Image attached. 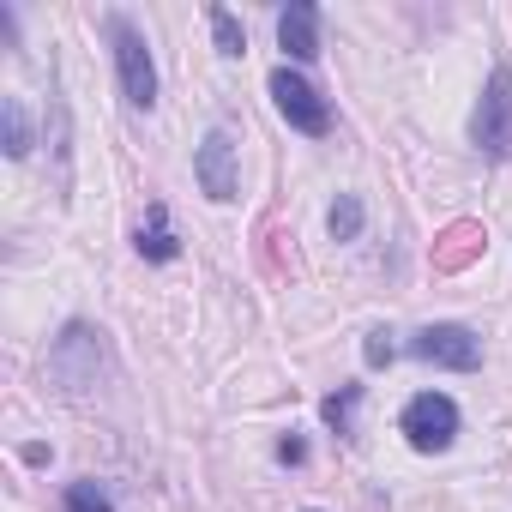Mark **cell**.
<instances>
[{"mask_svg":"<svg viewBox=\"0 0 512 512\" xmlns=\"http://www.w3.org/2000/svg\"><path fill=\"white\" fill-rule=\"evenodd\" d=\"M332 241H356L362 235V199L356 193H338V205H332Z\"/></svg>","mask_w":512,"mask_h":512,"instance_id":"obj_12","label":"cell"},{"mask_svg":"<svg viewBox=\"0 0 512 512\" xmlns=\"http://www.w3.org/2000/svg\"><path fill=\"white\" fill-rule=\"evenodd\" d=\"M97 368H103V332L85 326V320H73L55 338V350H49V374L61 380V392H91L97 386Z\"/></svg>","mask_w":512,"mask_h":512,"instance_id":"obj_3","label":"cell"},{"mask_svg":"<svg viewBox=\"0 0 512 512\" xmlns=\"http://www.w3.org/2000/svg\"><path fill=\"white\" fill-rule=\"evenodd\" d=\"M61 506H67V512H115V500H109V494H103V482H91V476H85V482H73Z\"/></svg>","mask_w":512,"mask_h":512,"instance_id":"obj_14","label":"cell"},{"mask_svg":"<svg viewBox=\"0 0 512 512\" xmlns=\"http://www.w3.org/2000/svg\"><path fill=\"white\" fill-rule=\"evenodd\" d=\"M278 458H284V464H302V458H308V446H302V440H278Z\"/></svg>","mask_w":512,"mask_h":512,"instance_id":"obj_17","label":"cell"},{"mask_svg":"<svg viewBox=\"0 0 512 512\" xmlns=\"http://www.w3.org/2000/svg\"><path fill=\"white\" fill-rule=\"evenodd\" d=\"M476 247H482V229H476V223H452V229H446V247L434 253V260H440L446 272H458V266L470 260V253H476Z\"/></svg>","mask_w":512,"mask_h":512,"instance_id":"obj_11","label":"cell"},{"mask_svg":"<svg viewBox=\"0 0 512 512\" xmlns=\"http://www.w3.org/2000/svg\"><path fill=\"white\" fill-rule=\"evenodd\" d=\"M0 139H7V157L19 163V157H31V121H25V103L19 97H7V103H0Z\"/></svg>","mask_w":512,"mask_h":512,"instance_id":"obj_10","label":"cell"},{"mask_svg":"<svg viewBox=\"0 0 512 512\" xmlns=\"http://www.w3.org/2000/svg\"><path fill=\"white\" fill-rule=\"evenodd\" d=\"M139 253H145V260H157V266H169L175 253H181V241H175V229H169V211H163V205H151V211H145V223H139Z\"/></svg>","mask_w":512,"mask_h":512,"instance_id":"obj_9","label":"cell"},{"mask_svg":"<svg viewBox=\"0 0 512 512\" xmlns=\"http://www.w3.org/2000/svg\"><path fill=\"white\" fill-rule=\"evenodd\" d=\"M211 37H217V49H223V55H241V49H247V37H241L235 13H223V7H211Z\"/></svg>","mask_w":512,"mask_h":512,"instance_id":"obj_15","label":"cell"},{"mask_svg":"<svg viewBox=\"0 0 512 512\" xmlns=\"http://www.w3.org/2000/svg\"><path fill=\"white\" fill-rule=\"evenodd\" d=\"M362 356H368V368H392V356H398V344H392V332L380 326V332H368V344H362Z\"/></svg>","mask_w":512,"mask_h":512,"instance_id":"obj_16","label":"cell"},{"mask_svg":"<svg viewBox=\"0 0 512 512\" xmlns=\"http://www.w3.org/2000/svg\"><path fill=\"white\" fill-rule=\"evenodd\" d=\"M410 356H422V362H434V368H452V374H476V368H482V338H476L470 326L440 320V326H422V332L410 338Z\"/></svg>","mask_w":512,"mask_h":512,"instance_id":"obj_7","label":"cell"},{"mask_svg":"<svg viewBox=\"0 0 512 512\" xmlns=\"http://www.w3.org/2000/svg\"><path fill=\"white\" fill-rule=\"evenodd\" d=\"M278 43H284L290 61H314L320 55V13L302 7V0H296V7H284L278 13Z\"/></svg>","mask_w":512,"mask_h":512,"instance_id":"obj_8","label":"cell"},{"mask_svg":"<svg viewBox=\"0 0 512 512\" xmlns=\"http://www.w3.org/2000/svg\"><path fill=\"white\" fill-rule=\"evenodd\" d=\"M356 404H362V386L332 392V398H326V422H332L338 434H356Z\"/></svg>","mask_w":512,"mask_h":512,"instance_id":"obj_13","label":"cell"},{"mask_svg":"<svg viewBox=\"0 0 512 512\" xmlns=\"http://www.w3.org/2000/svg\"><path fill=\"white\" fill-rule=\"evenodd\" d=\"M193 181H199V193L217 199V205H229V199L241 193V151H235V139H229L223 127H211V133L199 139V151H193Z\"/></svg>","mask_w":512,"mask_h":512,"instance_id":"obj_5","label":"cell"},{"mask_svg":"<svg viewBox=\"0 0 512 512\" xmlns=\"http://www.w3.org/2000/svg\"><path fill=\"white\" fill-rule=\"evenodd\" d=\"M272 103H278V115H284L296 133H308V139L332 133V103H326V97H320L302 73L278 67V73H272Z\"/></svg>","mask_w":512,"mask_h":512,"instance_id":"obj_6","label":"cell"},{"mask_svg":"<svg viewBox=\"0 0 512 512\" xmlns=\"http://www.w3.org/2000/svg\"><path fill=\"white\" fill-rule=\"evenodd\" d=\"M103 31H109V49H115L121 97H127L133 109H151V103H157V61H151L145 31H139L133 19H121V13H109V19H103Z\"/></svg>","mask_w":512,"mask_h":512,"instance_id":"obj_1","label":"cell"},{"mask_svg":"<svg viewBox=\"0 0 512 512\" xmlns=\"http://www.w3.org/2000/svg\"><path fill=\"white\" fill-rule=\"evenodd\" d=\"M398 428H404V440H410L416 452H446V446L458 440V404H452L446 392H416V398L404 404Z\"/></svg>","mask_w":512,"mask_h":512,"instance_id":"obj_4","label":"cell"},{"mask_svg":"<svg viewBox=\"0 0 512 512\" xmlns=\"http://www.w3.org/2000/svg\"><path fill=\"white\" fill-rule=\"evenodd\" d=\"M470 145L488 163L512 157V67H494L488 73V85L476 97V115H470Z\"/></svg>","mask_w":512,"mask_h":512,"instance_id":"obj_2","label":"cell"}]
</instances>
